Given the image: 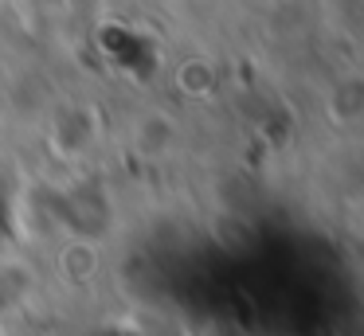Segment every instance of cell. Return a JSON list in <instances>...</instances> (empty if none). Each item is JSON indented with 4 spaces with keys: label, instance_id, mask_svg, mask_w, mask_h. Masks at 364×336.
Listing matches in <instances>:
<instances>
[{
    "label": "cell",
    "instance_id": "obj_2",
    "mask_svg": "<svg viewBox=\"0 0 364 336\" xmlns=\"http://www.w3.org/2000/svg\"><path fill=\"white\" fill-rule=\"evenodd\" d=\"M59 262H63V273L71 281H87L90 273L98 270V250L90 246V242H71V246L59 254Z\"/></svg>",
    "mask_w": 364,
    "mask_h": 336
},
{
    "label": "cell",
    "instance_id": "obj_3",
    "mask_svg": "<svg viewBox=\"0 0 364 336\" xmlns=\"http://www.w3.org/2000/svg\"><path fill=\"white\" fill-rule=\"evenodd\" d=\"M176 82H181V90L188 94V98H204V94L212 90V67L200 63V59H192V63H184V67H181Z\"/></svg>",
    "mask_w": 364,
    "mask_h": 336
},
{
    "label": "cell",
    "instance_id": "obj_1",
    "mask_svg": "<svg viewBox=\"0 0 364 336\" xmlns=\"http://www.w3.org/2000/svg\"><path fill=\"white\" fill-rule=\"evenodd\" d=\"M173 145H176V121L161 109H149L134 129V148L145 161H161V156L173 153Z\"/></svg>",
    "mask_w": 364,
    "mask_h": 336
}]
</instances>
